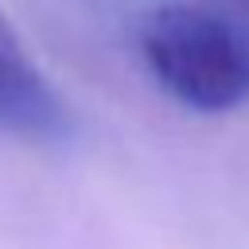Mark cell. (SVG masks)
<instances>
[{"instance_id":"1","label":"cell","mask_w":249,"mask_h":249,"mask_svg":"<svg viewBox=\"0 0 249 249\" xmlns=\"http://www.w3.org/2000/svg\"><path fill=\"white\" fill-rule=\"evenodd\" d=\"M156 82L195 113H226L249 97L245 35L202 8H160L140 31Z\"/></svg>"},{"instance_id":"2","label":"cell","mask_w":249,"mask_h":249,"mask_svg":"<svg viewBox=\"0 0 249 249\" xmlns=\"http://www.w3.org/2000/svg\"><path fill=\"white\" fill-rule=\"evenodd\" d=\"M66 128V105L0 12V132L19 140H58Z\"/></svg>"}]
</instances>
